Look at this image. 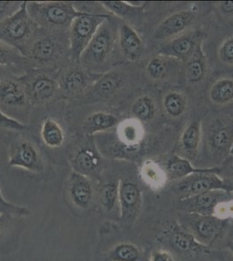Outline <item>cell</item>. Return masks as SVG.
I'll use <instances>...</instances> for the list:
<instances>
[{
    "label": "cell",
    "mask_w": 233,
    "mask_h": 261,
    "mask_svg": "<svg viewBox=\"0 0 233 261\" xmlns=\"http://www.w3.org/2000/svg\"><path fill=\"white\" fill-rule=\"evenodd\" d=\"M0 103L6 107L19 108L27 103V94L18 81L6 77L0 80Z\"/></svg>",
    "instance_id": "19"
},
{
    "label": "cell",
    "mask_w": 233,
    "mask_h": 261,
    "mask_svg": "<svg viewBox=\"0 0 233 261\" xmlns=\"http://www.w3.org/2000/svg\"><path fill=\"white\" fill-rule=\"evenodd\" d=\"M68 194L76 207L87 209L92 205L94 189L91 178L80 172H72L68 180Z\"/></svg>",
    "instance_id": "14"
},
{
    "label": "cell",
    "mask_w": 233,
    "mask_h": 261,
    "mask_svg": "<svg viewBox=\"0 0 233 261\" xmlns=\"http://www.w3.org/2000/svg\"><path fill=\"white\" fill-rule=\"evenodd\" d=\"M114 46V34L110 18L98 28L94 37L84 50L80 62L85 67L96 66L105 62Z\"/></svg>",
    "instance_id": "7"
},
{
    "label": "cell",
    "mask_w": 233,
    "mask_h": 261,
    "mask_svg": "<svg viewBox=\"0 0 233 261\" xmlns=\"http://www.w3.org/2000/svg\"><path fill=\"white\" fill-rule=\"evenodd\" d=\"M40 136L45 146L50 148H58L63 146L65 135L64 129L59 122L48 117L42 122Z\"/></svg>",
    "instance_id": "26"
},
{
    "label": "cell",
    "mask_w": 233,
    "mask_h": 261,
    "mask_svg": "<svg viewBox=\"0 0 233 261\" xmlns=\"http://www.w3.org/2000/svg\"><path fill=\"white\" fill-rule=\"evenodd\" d=\"M227 248L230 250V252L232 253L233 256V241H230L227 244Z\"/></svg>",
    "instance_id": "44"
},
{
    "label": "cell",
    "mask_w": 233,
    "mask_h": 261,
    "mask_svg": "<svg viewBox=\"0 0 233 261\" xmlns=\"http://www.w3.org/2000/svg\"><path fill=\"white\" fill-rule=\"evenodd\" d=\"M0 128L6 130H15V132H24L27 130V125L18 119L6 115L0 110Z\"/></svg>",
    "instance_id": "37"
},
{
    "label": "cell",
    "mask_w": 233,
    "mask_h": 261,
    "mask_svg": "<svg viewBox=\"0 0 233 261\" xmlns=\"http://www.w3.org/2000/svg\"><path fill=\"white\" fill-rule=\"evenodd\" d=\"M102 158L94 146L86 145L81 146L74 152L71 163L74 172H80L84 175H93L99 171Z\"/></svg>",
    "instance_id": "16"
},
{
    "label": "cell",
    "mask_w": 233,
    "mask_h": 261,
    "mask_svg": "<svg viewBox=\"0 0 233 261\" xmlns=\"http://www.w3.org/2000/svg\"><path fill=\"white\" fill-rule=\"evenodd\" d=\"M209 98L213 104L224 106L233 102V79L222 77L213 84Z\"/></svg>",
    "instance_id": "29"
},
{
    "label": "cell",
    "mask_w": 233,
    "mask_h": 261,
    "mask_svg": "<svg viewBox=\"0 0 233 261\" xmlns=\"http://www.w3.org/2000/svg\"><path fill=\"white\" fill-rule=\"evenodd\" d=\"M163 108L165 113L172 119L183 115L187 108V98L183 92L170 91L163 98Z\"/></svg>",
    "instance_id": "30"
},
{
    "label": "cell",
    "mask_w": 233,
    "mask_h": 261,
    "mask_svg": "<svg viewBox=\"0 0 233 261\" xmlns=\"http://www.w3.org/2000/svg\"><path fill=\"white\" fill-rule=\"evenodd\" d=\"M150 261H175L171 252L164 249L154 250L150 256Z\"/></svg>",
    "instance_id": "41"
},
{
    "label": "cell",
    "mask_w": 233,
    "mask_h": 261,
    "mask_svg": "<svg viewBox=\"0 0 233 261\" xmlns=\"http://www.w3.org/2000/svg\"><path fill=\"white\" fill-rule=\"evenodd\" d=\"M206 72V58L202 48V43H200L192 57L186 61L185 74L189 83L197 84L204 80Z\"/></svg>",
    "instance_id": "23"
},
{
    "label": "cell",
    "mask_w": 233,
    "mask_h": 261,
    "mask_svg": "<svg viewBox=\"0 0 233 261\" xmlns=\"http://www.w3.org/2000/svg\"><path fill=\"white\" fill-rule=\"evenodd\" d=\"M142 205V192L133 181H118V207L120 220L129 222L136 220Z\"/></svg>",
    "instance_id": "9"
},
{
    "label": "cell",
    "mask_w": 233,
    "mask_h": 261,
    "mask_svg": "<svg viewBox=\"0 0 233 261\" xmlns=\"http://www.w3.org/2000/svg\"><path fill=\"white\" fill-rule=\"evenodd\" d=\"M230 193L225 191H211L199 195L179 199L180 205L185 213L213 215L216 205L219 202L227 200Z\"/></svg>",
    "instance_id": "12"
},
{
    "label": "cell",
    "mask_w": 233,
    "mask_h": 261,
    "mask_svg": "<svg viewBox=\"0 0 233 261\" xmlns=\"http://www.w3.org/2000/svg\"><path fill=\"white\" fill-rule=\"evenodd\" d=\"M118 43L124 57L132 61L138 60L143 50V42L139 33L130 24H123L118 30Z\"/></svg>",
    "instance_id": "18"
},
{
    "label": "cell",
    "mask_w": 233,
    "mask_h": 261,
    "mask_svg": "<svg viewBox=\"0 0 233 261\" xmlns=\"http://www.w3.org/2000/svg\"><path fill=\"white\" fill-rule=\"evenodd\" d=\"M59 87V84L53 77L39 75L34 77L30 84V94L37 102H46L56 95Z\"/></svg>",
    "instance_id": "22"
},
{
    "label": "cell",
    "mask_w": 233,
    "mask_h": 261,
    "mask_svg": "<svg viewBox=\"0 0 233 261\" xmlns=\"http://www.w3.org/2000/svg\"><path fill=\"white\" fill-rule=\"evenodd\" d=\"M230 154H233V145L232 146H231V149H230Z\"/></svg>",
    "instance_id": "45"
},
{
    "label": "cell",
    "mask_w": 233,
    "mask_h": 261,
    "mask_svg": "<svg viewBox=\"0 0 233 261\" xmlns=\"http://www.w3.org/2000/svg\"><path fill=\"white\" fill-rule=\"evenodd\" d=\"M167 57L158 55L151 59L146 65V73L152 81H161L168 73L170 61Z\"/></svg>",
    "instance_id": "33"
},
{
    "label": "cell",
    "mask_w": 233,
    "mask_h": 261,
    "mask_svg": "<svg viewBox=\"0 0 233 261\" xmlns=\"http://www.w3.org/2000/svg\"><path fill=\"white\" fill-rule=\"evenodd\" d=\"M27 3L21 2L14 12L0 21V40L18 48L22 53V46L32 39L37 25L30 16Z\"/></svg>",
    "instance_id": "2"
},
{
    "label": "cell",
    "mask_w": 233,
    "mask_h": 261,
    "mask_svg": "<svg viewBox=\"0 0 233 261\" xmlns=\"http://www.w3.org/2000/svg\"><path fill=\"white\" fill-rule=\"evenodd\" d=\"M0 205L4 206V207L9 209L12 213L18 214V215H23V216H27L29 215L30 211L27 207L24 206H19V205H14L11 202L7 201L5 198H4L3 194L1 193V189H0Z\"/></svg>",
    "instance_id": "40"
},
{
    "label": "cell",
    "mask_w": 233,
    "mask_h": 261,
    "mask_svg": "<svg viewBox=\"0 0 233 261\" xmlns=\"http://www.w3.org/2000/svg\"><path fill=\"white\" fill-rule=\"evenodd\" d=\"M107 261H142V252L134 244L118 243L110 250Z\"/></svg>",
    "instance_id": "31"
},
{
    "label": "cell",
    "mask_w": 233,
    "mask_h": 261,
    "mask_svg": "<svg viewBox=\"0 0 233 261\" xmlns=\"http://www.w3.org/2000/svg\"><path fill=\"white\" fill-rule=\"evenodd\" d=\"M167 239L170 246L177 252L190 256L207 254L209 246L198 242L193 235L179 227H173L167 231Z\"/></svg>",
    "instance_id": "15"
},
{
    "label": "cell",
    "mask_w": 233,
    "mask_h": 261,
    "mask_svg": "<svg viewBox=\"0 0 233 261\" xmlns=\"http://www.w3.org/2000/svg\"><path fill=\"white\" fill-rule=\"evenodd\" d=\"M140 177L144 183L153 190H160L168 181L165 170L153 161H146L143 164Z\"/></svg>",
    "instance_id": "27"
},
{
    "label": "cell",
    "mask_w": 233,
    "mask_h": 261,
    "mask_svg": "<svg viewBox=\"0 0 233 261\" xmlns=\"http://www.w3.org/2000/svg\"><path fill=\"white\" fill-rule=\"evenodd\" d=\"M231 180H232V184H231V186L233 187V170L232 172H231Z\"/></svg>",
    "instance_id": "46"
},
{
    "label": "cell",
    "mask_w": 233,
    "mask_h": 261,
    "mask_svg": "<svg viewBox=\"0 0 233 261\" xmlns=\"http://www.w3.org/2000/svg\"><path fill=\"white\" fill-rule=\"evenodd\" d=\"M28 12L36 24L45 28L64 29L85 11L76 9L71 2H28Z\"/></svg>",
    "instance_id": "1"
},
{
    "label": "cell",
    "mask_w": 233,
    "mask_h": 261,
    "mask_svg": "<svg viewBox=\"0 0 233 261\" xmlns=\"http://www.w3.org/2000/svg\"><path fill=\"white\" fill-rule=\"evenodd\" d=\"M25 58L19 49L0 40V66L17 65Z\"/></svg>",
    "instance_id": "36"
},
{
    "label": "cell",
    "mask_w": 233,
    "mask_h": 261,
    "mask_svg": "<svg viewBox=\"0 0 233 261\" xmlns=\"http://www.w3.org/2000/svg\"><path fill=\"white\" fill-rule=\"evenodd\" d=\"M222 190L231 193L233 187L216 172H199L179 180L176 187V193L179 199L199 195L211 191Z\"/></svg>",
    "instance_id": "6"
},
{
    "label": "cell",
    "mask_w": 233,
    "mask_h": 261,
    "mask_svg": "<svg viewBox=\"0 0 233 261\" xmlns=\"http://www.w3.org/2000/svg\"><path fill=\"white\" fill-rule=\"evenodd\" d=\"M110 16L85 12L74 18L69 27V51L72 60L80 62L84 50L88 46L92 38Z\"/></svg>",
    "instance_id": "3"
},
{
    "label": "cell",
    "mask_w": 233,
    "mask_h": 261,
    "mask_svg": "<svg viewBox=\"0 0 233 261\" xmlns=\"http://www.w3.org/2000/svg\"><path fill=\"white\" fill-rule=\"evenodd\" d=\"M103 8L108 10L114 15L118 17H126L141 10L145 3L136 5L137 2H123V1H102L99 2Z\"/></svg>",
    "instance_id": "34"
},
{
    "label": "cell",
    "mask_w": 233,
    "mask_h": 261,
    "mask_svg": "<svg viewBox=\"0 0 233 261\" xmlns=\"http://www.w3.org/2000/svg\"><path fill=\"white\" fill-rule=\"evenodd\" d=\"M213 215L220 220L233 219V200H224L216 205Z\"/></svg>",
    "instance_id": "39"
},
{
    "label": "cell",
    "mask_w": 233,
    "mask_h": 261,
    "mask_svg": "<svg viewBox=\"0 0 233 261\" xmlns=\"http://www.w3.org/2000/svg\"><path fill=\"white\" fill-rule=\"evenodd\" d=\"M181 227L191 232L196 240L209 246L219 237L227 220H220L214 215L185 213L180 215Z\"/></svg>",
    "instance_id": "4"
},
{
    "label": "cell",
    "mask_w": 233,
    "mask_h": 261,
    "mask_svg": "<svg viewBox=\"0 0 233 261\" xmlns=\"http://www.w3.org/2000/svg\"><path fill=\"white\" fill-rule=\"evenodd\" d=\"M207 141L217 153H230L233 145V119H218L210 126Z\"/></svg>",
    "instance_id": "13"
},
{
    "label": "cell",
    "mask_w": 233,
    "mask_h": 261,
    "mask_svg": "<svg viewBox=\"0 0 233 261\" xmlns=\"http://www.w3.org/2000/svg\"><path fill=\"white\" fill-rule=\"evenodd\" d=\"M219 9L224 14H233V1H223L219 4Z\"/></svg>",
    "instance_id": "42"
},
{
    "label": "cell",
    "mask_w": 233,
    "mask_h": 261,
    "mask_svg": "<svg viewBox=\"0 0 233 261\" xmlns=\"http://www.w3.org/2000/svg\"><path fill=\"white\" fill-rule=\"evenodd\" d=\"M99 202L102 207L111 212L118 205V182H107L99 190Z\"/></svg>",
    "instance_id": "35"
},
{
    "label": "cell",
    "mask_w": 233,
    "mask_h": 261,
    "mask_svg": "<svg viewBox=\"0 0 233 261\" xmlns=\"http://www.w3.org/2000/svg\"><path fill=\"white\" fill-rule=\"evenodd\" d=\"M118 123V117L114 113L108 111H98L90 114L85 119L83 129L86 136L92 137L95 134L117 127Z\"/></svg>",
    "instance_id": "20"
},
{
    "label": "cell",
    "mask_w": 233,
    "mask_h": 261,
    "mask_svg": "<svg viewBox=\"0 0 233 261\" xmlns=\"http://www.w3.org/2000/svg\"><path fill=\"white\" fill-rule=\"evenodd\" d=\"M202 33L193 30L171 39L159 50V54L178 61L186 62L201 43Z\"/></svg>",
    "instance_id": "8"
},
{
    "label": "cell",
    "mask_w": 233,
    "mask_h": 261,
    "mask_svg": "<svg viewBox=\"0 0 233 261\" xmlns=\"http://www.w3.org/2000/svg\"><path fill=\"white\" fill-rule=\"evenodd\" d=\"M92 79L80 69H72L63 76L61 87L68 94H80L92 86Z\"/></svg>",
    "instance_id": "25"
},
{
    "label": "cell",
    "mask_w": 233,
    "mask_h": 261,
    "mask_svg": "<svg viewBox=\"0 0 233 261\" xmlns=\"http://www.w3.org/2000/svg\"><path fill=\"white\" fill-rule=\"evenodd\" d=\"M116 134L119 143V148L113 151L116 159L137 157L145 147V130L141 122L134 118L119 122Z\"/></svg>",
    "instance_id": "5"
},
{
    "label": "cell",
    "mask_w": 233,
    "mask_h": 261,
    "mask_svg": "<svg viewBox=\"0 0 233 261\" xmlns=\"http://www.w3.org/2000/svg\"><path fill=\"white\" fill-rule=\"evenodd\" d=\"M218 54L219 60L222 62L233 65V37H230L222 42L221 45H219Z\"/></svg>",
    "instance_id": "38"
},
{
    "label": "cell",
    "mask_w": 233,
    "mask_h": 261,
    "mask_svg": "<svg viewBox=\"0 0 233 261\" xmlns=\"http://www.w3.org/2000/svg\"><path fill=\"white\" fill-rule=\"evenodd\" d=\"M121 86L122 80L117 73L99 75L91 86L92 95L97 98H108L118 92Z\"/></svg>",
    "instance_id": "28"
},
{
    "label": "cell",
    "mask_w": 233,
    "mask_h": 261,
    "mask_svg": "<svg viewBox=\"0 0 233 261\" xmlns=\"http://www.w3.org/2000/svg\"><path fill=\"white\" fill-rule=\"evenodd\" d=\"M8 163L10 166L31 172H41L44 168L39 150L28 140H21L12 146Z\"/></svg>",
    "instance_id": "10"
},
{
    "label": "cell",
    "mask_w": 233,
    "mask_h": 261,
    "mask_svg": "<svg viewBox=\"0 0 233 261\" xmlns=\"http://www.w3.org/2000/svg\"><path fill=\"white\" fill-rule=\"evenodd\" d=\"M201 141V124L192 121L186 126L179 139V148L183 157L187 160H194L198 154Z\"/></svg>",
    "instance_id": "21"
},
{
    "label": "cell",
    "mask_w": 233,
    "mask_h": 261,
    "mask_svg": "<svg viewBox=\"0 0 233 261\" xmlns=\"http://www.w3.org/2000/svg\"><path fill=\"white\" fill-rule=\"evenodd\" d=\"M6 215L4 213H0V236L3 232L4 227L6 226Z\"/></svg>",
    "instance_id": "43"
},
{
    "label": "cell",
    "mask_w": 233,
    "mask_h": 261,
    "mask_svg": "<svg viewBox=\"0 0 233 261\" xmlns=\"http://www.w3.org/2000/svg\"><path fill=\"white\" fill-rule=\"evenodd\" d=\"M168 180H181L188 176L199 172H216L219 173L220 169L213 168H197L192 166L191 161L179 155L173 154L169 158L165 167Z\"/></svg>",
    "instance_id": "17"
},
{
    "label": "cell",
    "mask_w": 233,
    "mask_h": 261,
    "mask_svg": "<svg viewBox=\"0 0 233 261\" xmlns=\"http://www.w3.org/2000/svg\"><path fill=\"white\" fill-rule=\"evenodd\" d=\"M156 104L148 95H142L134 101L132 107L133 118L141 123L151 121L156 114Z\"/></svg>",
    "instance_id": "32"
},
{
    "label": "cell",
    "mask_w": 233,
    "mask_h": 261,
    "mask_svg": "<svg viewBox=\"0 0 233 261\" xmlns=\"http://www.w3.org/2000/svg\"><path fill=\"white\" fill-rule=\"evenodd\" d=\"M59 54V44L54 37H44L36 40L30 49V55L39 62H49Z\"/></svg>",
    "instance_id": "24"
},
{
    "label": "cell",
    "mask_w": 233,
    "mask_h": 261,
    "mask_svg": "<svg viewBox=\"0 0 233 261\" xmlns=\"http://www.w3.org/2000/svg\"><path fill=\"white\" fill-rule=\"evenodd\" d=\"M196 19V12L184 10L175 12L160 23L154 32L153 38L157 40L173 39L185 33Z\"/></svg>",
    "instance_id": "11"
}]
</instances>
